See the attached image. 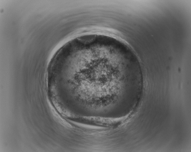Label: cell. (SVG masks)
Here are the masks:
<instances>
[{
	"instance_id": "6da1fadb",
	"label": "cell",
	"mask_w": 191,
	"mask_h": 152,
	"mask_svg": "<svg viewBox=\"0 0 191 152\" xmlns=\"http://www.w3.org/2000/svg\"><path fill=\"white\" fill-rule=\"evenodd\" d=\"M78 120H80V121L85 122L93 124L103 125L108 126H112L115 124H116L117 122L115 119H96L90 118H83L78 119Z\"/></svg>"
}]
</instances>
